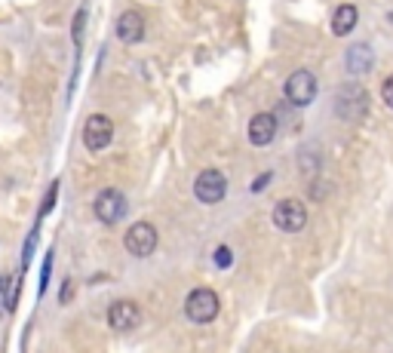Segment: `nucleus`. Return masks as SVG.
<instances>
[{"instance_id": "obj_1", "label": "nucleus", "mask_w": 393, "mask_h": 353, "mask_svg": "<svg viewBox=\"0 0 393 353\" xmlns=\"http://www.w3.org/2000/svg\"><path fill=\"white\" fill-rule=\"evenodd\" d=\"M366 111H369V95L359 83H341L335 93V114L341 120H363Z\"/></svg>"}, {"instance_id": "obj_2", "label": "nucleus", "mask_w": 393, "mask_h": 353, "mask_svg": "<svg viewBox=\"0 0 393 353\" xmlns=\"http://www.w3.org/2000/svg\"><path fill=\"white\" fill-rule=\"evenodd\" d=\"M218 310H221V301L212 289H194L185 301V317L196 326L212 323V319L218 317Z\"/></svg>"}, {"instance_id": "obj_3", "label": "nucleus", "mask_w": 393, "mask_h": 353, "mask_svg": "<svg viewBox=\"0 0 393 353\" xmlns=\"http://www.w3.org/2000/svg\"><path fill=\"white\" fill-rule=\"evenodd\" d=\"M123 246H126V252L135 255V258H150L157 249V227L150 225V221H135L126 231V237H123Z\"/></svg>"}, {"instance_id": "obj_4", "label": "nucleus", "mask_w": 393, "mask_h": 353, "mask_svg": "<svg viewBox=\"0 0 393 353\" xmlns=\"http://www.w3.org/2000/svg\"><path fill=\"white\" fill-rule=\"evenodd\" d=\"M273 225L283 234H298L301 227L307 225V206L295 197L280 200L277 206H273Z\"/></svg>"}, {"instance_id": "obj_5", "label": "nucleus", "mask_w": 393, "mask_h": 353, "mask_svg": "<svg viewBox=\"0 0 393 353\" xmlns=\"http://www.w3.org/2000/svg\"><path fill=\"white\" fill-rule=\"evenodd\" d=\"M194 194H196V200H200V203L215 206V203L225 200L227 179L218 172V169H203V172L196 175V181H194Z\"/></svg>"}, {"instance_id": "obj_6", "label": "nucleus", "mask_w": 393, "mask_h": 353, "mask_svg": "<svg viewBox=\"0 0 393 353\" xmlns=\"http://www.w3.org/2000/svg\"><path fill=\"white\" fill-rule=\"evenodd\" d=\"M313 99H317V77L311 71H295L286 80V102L295 104V108H304Z\"/></svg>"}, {"instance_id": "obj_7", "label": "nucleus", "mask_w": 393, "mask_h": 353, "mask_svg": "<svg viewBox=\"0 0 393 353\" xmlns=\"http://www.w3.org/2000/svg\"><path fill=\"white\" fill-rule=\"evenodd\" d=\"M96 218L102 225H117V221L126 215V197H123L117 187H104L102 194L96 197Z\"/></svg>"}, {"instance_id": "obj_8", "label": "nucleus", "mask_w": 393, "mask_h": 353, "mask_svg": "<svg viewBox=\"0 0 393 353\" xmlns=\"http://www.w3.org/2000/svg\"><path fill=\"white\" fill-rule=\"evenodd\" d=\"M111 141H114V123L104 114H93L83 123V145H87L89 151H104Z\"/></svg>"}, {"instance_id": "obj_9", "label": "nucleus", "mask_w": 393, "mask_h": 353, "mask_svg": "<svg viewBox=\"0 0 393 353\" xmlns=\"http://www.w3.org/2000/svg\"><path fill=\"white\" fill-rule=\"evenodd\" d=\"M139 323H142V310L135 301L123 298V301H114L108 307V326L114 332H133Z\"/></svg>"}, {"instance_id": "obj_10", "label": "nucleus", "mask_w": 393, "mask_h": 353, "mask_svg": "<svg viewBox=\"0 0 393 353\" xmlns=\"http://www.w3.org/2000/svg\"><path fill=\"white\" fill-rule=\"evenodd\" d=\"M273 135H277V117L273 114H255L249 120V141L255 148H267L273 141Z\"/></svg>"}, {"instance_id": "obj_11", "label": "nucleus", "mask_w": 393, "mask_h": 353, "mask_svg": "<svg viewBox=\"0 0 393 353\" xmlns=\"http://www.w3.org/2000/svg\"><path fill=\"white\" fill-rule=\"evenodd\" d=\"M117 37L123 43H139L145 37V19H142V12H135V10L120 12V19H117Z\"/></svg>"}, {"instance_id": "obj_12", "label": "nucleus", "mask_w": 393, "mask_h": 353, "mask_svg": "<svg viewBox=\"0 0 393 353\" xmlns=\"http://www.w3.org/2000/svg\"><path fill=\"white\" fill-rule=\"evenodd\" d=\"M372 65H375V52L369 43H357V47L347 49V71L350 74H366V71H372Z\"/></svg>"}, {"instance_id": "obj_13", "label": "nucleus", "mask_w": 393, "mask_h": 353, "mask_svg": "<svg viewBox=\"0 0 393 353\" xmlns=\"http://www.w3.org/2000/svg\"><path fill=\"white\" fill-rule=\"evenodd\" d=\"M357 19H359L357 6H353V3H341L335 12H332V34H338V37L350 34L353 25H357Z\"/></svg>"}, {"instance_id": "obj_14", "label": "nucleus", "mask_w": 393, "mask_h": 353, "mask_svg": "<svg viewBox=\"0 0 393 353\" xmlns=\"http://www.w3.org/2000/svg\"><path fill=\"white\" fill-rule=\"evenodd\" d=\"M16 304V295H12V286H10V277H0V317H6V310H12Z\"/></svg>"}, {"instance_id": "obj_15", "label": "nucleus", "mask_w": 393, "mask_h": 353, "mask_svg": "<svg viewBox=\"0 0 393 353\" xmlns=\"http://www.w3.org/2000/svg\"><path fill=\"white\" fill-rule=\"evenodd\" d=\"M83 25H87V6H80V10H77V16H74V43H77V49H80Z\"/></svg>"}, {"instance_id": "obj_16", "label": "nucleus", "mask_w": 393, "mask_h": 353, "mask_svg": "<svg viewBox=\"0 0 393 353\" xmlns=\"http://www.w3.org/2000/svg\"><path fill=\"white\" fill-rule=\"evenodd\" d=\"M56 194H58V181H52V187L47 191V200H43V206H41V218L43 215H49V209L56 206Z\"/></svg>"}, {"instance_id": "obj_17", "label": "nucleus", "mask_w": 393, "mask_h": 353, "mask_svg": "<svg viewBox=\"0 0 393 353\" xmlns=\"http://www.w3.org/2000/svg\"><path fill=\"white\" fill-rule=\"evenodd\" d=\"M231 249H227V246H218V249H215V264L221 267V271H225V267H231Z\"/></svg>"}, {"instance_id": "obj_18", "label": "nucleus", "mask_w": 393, "mask_h": 353, "mask_svg": "<svg viewBox=\"0 0 393 353\" xmlns=\"http://www.w3.org/2000/svg\"><path fill=\"white\" fill-rule=\"evenodd\" d=\"M381 95H384V102H388L390 108H393V74L388 77V80H384V87H381Z\"/></svg>"}, {"instance_id": "obj_19", "label": "nucleus", "mask_w": 393, "mask_h": 353, "mask_svg": "<svg viewBox=\"0 0 393 353\" xmlns=\"http://www.w3.org/2000/svg\"><path fill=\"white\" fill-rule=\"evenodd\" d=\"M49 271H52V252L47 255V261H43V273H41V292H43V286L49 283Z\"/></svg>"}, {"instance_id": "obj_20", "label": "nucleus", "mask_w": 393, "mask_h": 353, "mask_svg": "<svg viewBox=\"0 0 393 353\" xmlns=\"http://www.w3.org/2000/svg\"><path fill=\"white\" fill-rule=\"evenodd\" d=\"M267 181H271V172H265V175H261V179H255V181H252V194L265 191V185H267Z\"/></svg>"}, {"instance_id": "obj_21", "label": "nucleus", "mask_w": 393, "mask_h": 353, "mask_svg": "<svg viewBox=\"0 0 393 353\" xmlns=\"http://www.w3.org/2000/svg\"><path fill=\"white\" fill-rule=\"evenodd\" d=\"M34 240H37V227H34V234L28 237V243H25V264L31 261V252H34Z\"/></svg>"}]
</instances>
